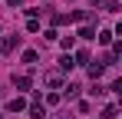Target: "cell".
Returning <instances> with one entry per match:
<instances>
[{"label": "cell", "mask_w": 122, "mask_h": 119, "mask_svg": "<svg viewBox=\"0 0 122 119\" xmlns=\"http://www.w3.org/2000/svg\"><path fill=\"white\" fill-rule=\"evenodd\" d=\"M30 119H46V109H43V103H33V106H30Z\"/></svg>", "instance_id": "1"}, {"label": "cell", "mask_w": 122, "mask_h": 119, "mask_svg": "<svg viewBox=\"0 0 122 119\" xmlns=\"http://www.w3.org/2000/svg\"><path fill=\"white\" fill-rule=\"evenodd\" d=\"M23 106H26V99H23V96H17V99H10V103H7V109H10V113H20Z\"/></svg>", "instance_id": "2"}, {"label": "cell", "mask_w": 122, "mask_h": 119, "mask_svg": "<svg viewBox=\"0 0 122 119\" xmlns=\"http://www.w3.org/2000/svg\"><path fill=\"white\" fill-rule=\"evenodd\" d=\"M13 46H17V40H13V37H3V40H0V53H10Z\"/></svg>", "instance_id": "3"}, {"label": "cell", "mask_w": 122, "mask_h": 119, "mask_svg": "<svg viewBox=\"0 0 122 119\" xmlns=\"http://www.w3.org/2000/svg\"><path fill=\"white\" fill-rule=\"evenodd\" d=\"M102 119H119V106H106L102 109Z\"/></svg>", "instance_id": "4"}, {"label": "cell", "mask_w": 122, "mask_h": 119, "mask_svg": "<svg viewBox=\"0 0 122 119\" xmlns=\"http://www.w3.org/2000/svg\"><path fill=\"white\" fill-rule=\"evenodd\" d=\"M73 66H76V63H73V56H63V60H60V70H63V73H69Z\"/></svg>", "instance_id": "5"}, {"label": "cell", "mask_w": 122, "mask_h": 119, "mask_svg": "<svg viewBox=\"0 0 122 119\" xmlns=\"http://www.w3.org/2000/svg\"><path fill=\"white\" fill-rule=\"evenodd\" d=\"M23 63H26V66H36V53L26 50V53H23Z\"/></svg>", "instance_id": "6"}, {"label": "cell", "mask_w": 122, "mask_h": 119, "mask_svg": "<svg viewBox=\"0 0 122 119\" xmlns=\"http://www.w3.org/2000/svg\"><path fill=\"white\" fill-rule=\"evenodd\" d=\"M99 43H102V46H109V43H112V33H109V30H102V33H99Z\"/></svg>", "instance_id": "7"}, {"label": "cell", "mask_w": 122, "mask_h": 119, "mask_svg": "<svg viewBox=\"0 0 122 119\" xmlns=\"http://www.w3.org/2000/svg\"><path fill=\"white\" fill-rule=\"evenodd\" d=\"M13 83H17L20 89H30V76H17V79H13Z\"/></svg>", "instance_id": "8"}, {"label": "cell", "mask_w": 122, "mask_h": 119, "mask_svg": "<svg viewBox=\"0 0 122 119\" xmlns=\"http://www.w3.org/2000/svg\"><path fill=\"white\" fill-rule=\"evenodd\" d=\"M46 83H50V86L56 89V86H60V73H50V76H46Z\"/></svg>", "instance_id": "9"}, {"label": "cell", "mask_w": 122, "mask_h": 119, "mask_svg": "<svg viewBox=\"0 0 122 119\" xmlns=\"http://www.w3.org/2000/svg\"><path fill=\"white\" fill-rule=\"evenodd\" d=\"M92 33H96L92 27H82V30H79V37H82V40H92Z\"/></svg>", "instance_id": "10"}, {"label": "cell", "mask_w": 122, "mask_h": 119, "mask_svg": "<svg viewBox=\"0 0 122 119\" xmlns=\"http://www.w3.org/2000/svg\"><path fill=\"white\" fill-rule=\"evenodd\" d=\"M89 76H92V79H99V76H102V66H99V63H96V66H89Z\"/></svg>", "instance_id": "11"}, {"label": "cell", "mask_w": 122, "mask_h": 119, "mask_svg": "<svg viewBox=\"0 0 122 119\" xmlns=\"http://www.w3.org/2000/svg\"><path fill=\"white\" fill-rule=\"evenodd\" d=\"M17 3H23V0H10V7H17Z\"/></svg>", "instance_id": "12"}, {"label": "cell", "mask_w": 122, "mask_h": 119, "mask_svg": "<svg viewBox=\"0 0 122 119\" xmlns=\"http://www.w3.org/2000/svg\"><path fill=\"white\" fill-rule=\"evenodd\" d=\"M0 99H3V96H0Z\"/></svg>", "instance_id": "13"}]
</instances>
